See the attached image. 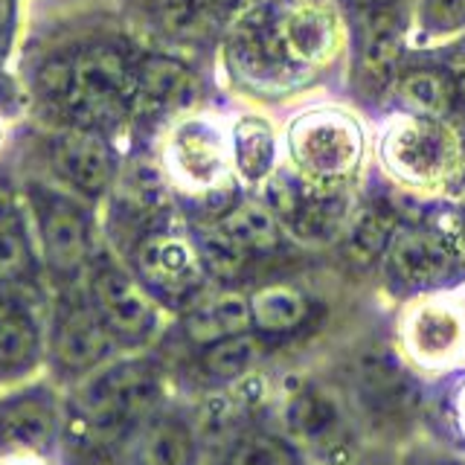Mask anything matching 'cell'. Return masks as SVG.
Masks as SVG:
<instances>
[{
	"instance_id": "44dd1931",
	"label": "cell",
	"mask_w": 465,
	"mask_h": 465,
	"mask_svg": "<svg viewBox=\"0 0 465 465\" xmlns=\"http://www.w3.org/2000/svg\"><path fill=\"white\" fill-rule=\"evenodd\" d=\"M215 227L251 262L262 256H273L282 244L280 218L273 215L268 203H253V201L236 203V207H230L218 218Z\"/></svg>"
},
{
	"instance_id": "8fae6325",
	"label": "cell",
	"mask_w": 465,
	"mask_h": 465,
	"mask_svg": "<svg viewBox=\"0 0 465 465\" xmlns=\"http://www.w3.org/2000/svg\"><path fill=\"white\" fill-rule=\"evenodd\" d=\"M401 346L416 367L440 372L465 358V309L450 300H421L401 320Z\"/></svg>"
},
{
	"instance_id": "8992f818",
	"label": "cell",
	"mask_w": 465,
	"mask_h": 465,
	"mask_svg": "<svg viewBox=\"0 0 465 465\" xmlns=\"http://www.w3.org/2000/svg\"><path fill=\"white\" fill-rule=\"evenodd\" d=\"M460 145L454 134L430 116H401L381 140V160L396 178L413 186H436L454 174Z\"/></svg>"
},
{
	"instance_id": "5bb4252c",
	"label": "cell",
	"mask_w": 465,
	"mask_h": 465,
	"mask_svg": "<svg viewBox=\"0 0 465 465\" xmlns=\"http://www.w3.org/2000/svg\"><path fill=\"white\" fill-rule=\"evenodd\" d=\"M169 172L193 189H213L227 178V145L207 120H186L166 143Z\"/></svg>"
},
{
	"instance_id": "e0dca14e",
	"label": "cell",
	"mask_w": 465,
	"mask_h": 465,
	"mask_svg": "<svg viewBox=\"0 0 465 465\" xmlns=\"http://www.w3.org/2000/svg\"><path fill=\"white\" fill-rule=\"evenodd\" d=\"M198 99V79L186 64L166 55H152L137 67L134 108L145 116H169Z\"/></svg>"
},
{
	"instance_id": "3957f363",
	"label": "cell",
	"mask_w": 465,
	"mask_h": 465,
	"mask_svg": "<svg viewBox=\"0 0 465 465\" xmlns=\"http://www.w3.org/2000/svg\"><path fill=\"white\" fill-rule=\"evenodd\" d=\"M288 149L305 181L338 183L358 169L363 134L352 114L341 108H314L291 123Z\"/></svg>"
},
{
	"instance_id": "277c9868",
	"label": "cell",
	"mask_w": 465,
	"mask_h": 465,
	"mask_svg": "<svg viewBox=\"0 0 465 465\" xmlns=\"http://www.w3.org/2000/svg\"><path fill=\"white\" fill-rule=\"evenodd\" d=\"M288 440L317 465H352L358 457L355 419L346 401L326 384H309L285 407Z\"/></svg>"
},
{
	"instance_id": "83f0119b",
	"label": "cell",
	"mask_w": 465,
	"mask_h": 465,
	"mask_svg": "<svg viewBox=\"0 0 465 465\" xmlns=\"http://www.w3.org/2000/svg\"><path fill=\"white\" fill-rule=\"evenodd\" d=\"M41 334L24 309L4 302L0 305V375L26 372L38 361Z\"/></svg>"
},
{
	"instance_id": "836d02e7",
	"label": "cell",
	"mask_w": 465,
	"mask_h": 465,
	"mask_svg": "<svg viewBox=\"0 0 465 465\" xmlns=\"http://www.w3.org/2000/svg\"><path fill=\"white\" fill-rule=\"evenodd\" d=\"M120 440H114L108 433H99L79 421L67 442V457L73 465H125L120 454Z\"/></svg>"
},
{
	"instance_id": "bcb514c9",
	"label": "cell",
	"mask_w": 465,
	"mask_h": 465,
	"mask_svg": "<svg viewBox=\"0 0 465 465\" xmlns=\"http://www.w3.org/2000/svg\"><path fill=\"white\" fill-rule=\"evenodd\" d=\"M222 4H239V0H222Z\"/></svg>"
},
{
	"instance_id": "d6986e66",
	"label": "cell",
	"mask_w": 465,
	"mask_h": 465,
	"mask_svg": "<svg viewBox=\"0 0 465 465\" xmlns=\"http://www.w3.org/2000/svg\"><path fill=\"white\" fill-rule=\"evenodd\" d=\"M58 425L50 392H18L0 401V448L41 450L53 442Z\"/></svg>"
},
{
	"instance_id": "60d3db41",
	"label": "cell",
	"mask_w": 465,
	"mask_h": 465,
	"mask_svg": "<svg viewBox=\"0 0 465 465\" xmlns=\"http://www.w3.org/2000/svg\"><path fill=\"white\" fill-rule=\"evenodd\" d=\"M460 244H462V251H465V213L460 218Z\"/></svg>"
},
{
	"instance_id": "d4e9b609",
	"label": "cell",
	"mask_w": 465,
	"mask_h": 465,
	"mask_svg": "<svg viewBox=\"0 0 465 465\" xmlns=\"http://www.w3.org/2000/svg\"><path fill=\"white\" fill-rule=\"evenodd\" d=\"M262 352H265V346L251 331L232 334V338L201 346L198 370L213 384H236L256 367Z\"/></svg>"
},
{
	"instance_id": "ffe728a7",
	"label": "cell",
	"mask_w": 465,
	"mask_h": 465,
	"mask_svg": "<svg viewBox=\"0 0 465 465\" xmlns=\"http://www.w3.org/2000/svg\"><path fill=\"white\" fill-rule=\"evenodd\" d=\"M253 329L251 297H242L236 291H222V294L195 300L193 309L183 317L186 338L198 346H210L215 341L244 334Z\"/></svg>"
},
{
	"instance_id": "52a82bcc",
	"label": "cell",
	"mask_w": 465,
	"mask_h": 465,
	"mask_svg": "<svg viewBox=\"0 0 465 465\" xmlns=\"http://www.w3.org/2000/svg\"><path fill=\"white\" fill-rule=\"evenodd\" d=\"M134 271L152 297L183 305L198 297L207 280V265L193 242L178 232H145L134 247Z\"/></svg>"
},
{
	"instance_id": "9c48e42d",
	"label": "cell",
	"mask_w": 465,
	"mask_h": 465,
	"mask_svg": "<svg viewBox=\"0 0 465 465\" xmlns=\"http://www.w3.org/2000/svg\"><path fill=\"white\" fill-rule=\"evenodd\" d=\"M355 392L363 413L384 428L407 425L421 407L419 381L390 349H370L358 358Z\"/></svg>"
},
{
	"instance_id": "ac0fdd59",
	"label": "cell",
	"mask_w": 465,
	"mask_h": 465,
	"mask_svg": "<svg viewBox=\"0 0 465 465\" xmlns=\"http://www.w3.org/2000/svg\"><path fill=\"white\" fill-rule=\"evenodd\" d=\"M282 41L302 67L329 64L341 50V29L334 15L320 4H297L280 15Z\"/></svg>"
},
{
	"instance_id": "9a60e30c",
	"label": "cell",
	"mask_w": 465,
	"mask_h": 465,
	"mask_svg": "<svg viewBox=\"0 0 465 465\" xmlns=\"http://www.w3.org/2000/svg\"><path fill=\"white\" fill-rule=\"evenodd\" d=\"M55 174L87 198H99L114 183V154L99 131L73 125L50 145Z\"/></svg>"
},
{
	"instance_id": "e575fe53",
	"label": "cell",
	"mask_w": 465,
	"mask_h": 465,
	"mask_svg": "<svg viewBox=\"0 0 465 465\" xmlns=\"http://www.w3.org/2000/svg\"><path fill=\"white\" fill-rule=\"evenodd\" d=\"M421 24L430 33H454L465 26V0H421Z\"/></svg>"
},
{
	"instance_id": "7a4b0ae2",
	"label": "cell",
	"mask_w": 465,
	"mask_h": 465,
	"mask_svg": "<svg viewBox=\"0 0 465 465\" xmlns=\"http://www.w3.org/2000/svg\"><path fill=\"white\" fill-rule=\"evenodd\" d=\"M163 387L149 361H120L99 370L79 390V421L114 440L152 419Z\"/></svg>"
},
{
	"instance_id": "4fadbf2b",
	"label": "cell",
	"mask_w": 465,
	"mask_h": 465,
	"mask_svg": "<svg viewBox=\"0 0 465 465\" xmlns=\"http://www.w3.org/2000/svg\"><path fill=\"white\" fill-rule=\"evenodd\" d=\"M33 201L47 265L55 273H76L91 256V222H87L84 210L55 193H44V189H38Z\"/></svg>"
},
{
	"instance_id": "4dcf8cb0",
	"label": "cell",
	"mask_w": 465,
	"mask_h": 465,
	"mask_svg": "<svg viewBox=\"0 0 465 465\" xmlns=\"http://www.w3.org/2000/svg\"><path fill=\"white\" fill-rule=\"evenodd\" d=\"M29 268H33V251L21 227V213L15 207V198L0 189V282L21 280Z\"/></svg>"
},
{
	"instance_id": "ab89813d",
	"label": "cell",
	"mask_w": 465,
	"mask_h": 465,
	"mask_svg": "<svg viewBox=\"0 0 465 465\" xmlns=\"http://www.w3.org/2000/svg\"><path fill=\"white\" fill-rule=\"evenodd\" d=\"M457 94H460V99L465 102V73H460V79H457Z\"/></svg>"
},
{
	"instance_id": "ba28073f",
	"label": "cell",
	"mask_w": 465,
	"mask_h": 465,
	"mask_svg": "<svg viewBox=\"0 0 465 465\" xmlns=\"http://www.w3.org/2000/svg\"><path fill=\"white\" fill-rule=\"evenodd\" d=\"M227 55L236 76L247 84L282 91L288 87L285 82L294 79L297 62L282 41L280 15L273 12V6H259L244 15L230 35Z\"/></svg>"
},
{
	"instance_id": "6da1fadb",
	"label": "cell",
	"mask_w": 465,
	"mask_h": 465,
	"mask_svg": "<svg viewBox=\"0 0 465 465\" xmlns=\"http://www.w3.org/2000/svg\"><path fill=\"white\" fill-rule=\"evenodd\" d=\"M137 70L114 47H91L44 70V91L79 128L108 131L134 108Z\"/></svg>"
},
{
	"instance_id": "b9f144b4",
	"label": "cell",
	"mask_w": 465,
	"mask_h": 465,
	"mask_svg": "<svg viewBox=\"0 0 465 465\" xmlns=\"http://www.w3.org/2000/svg\"><path fill=\"white\" fill-rule=\"evenodd\" d=\"M6 465H38V462H29V460H12V462H6Z\"/></svg>"
},
{
	"instance_id": "f6af8a7d",
	"label": "cell",
	"mask_w": 465,
	"mask_h": 465,
	"mask_svg": "<svg viewBox=\"0 0 465 465\" xmlns=\"http://www.w3.org/2000/svg\"><path fill=\"white\" fill-rule=\"evenodd\" d=\"M297 4H320V0H297Z\"/></svg>"
},
{
	"instance_id": "d590c367",
	"label": "cell",
	"mask_w": 465,
	"mask_h": 465,
	"mask_svg": "<svg viewBox=\"0 0 465 465\" xmlns=\"http://www.w3.org/2000/svg\"><path fill=\"white\" fill-rule=\"evenodd\" d=\"M15 29V0H0V55L9 50Z\"/></svg>"
},
{
	"instance_id": "7c38bea8",
	"label": "cell",
	"mask_w": 465,
	"mask_h": 465,
	"mask_svg": "<svg viewBox=\"0 0 465 465\" xmlns=\"http://www.w3.org/2000/svg\"><path fill=\"white\" fill-rule=\"evenodd\" d=\"M91 302L108 326L111 338L120 343H145L157 329V309L140 280L116 265L96 268L91 280Z\"/></svg>"
},
{
	"instance_id": "4316f807",
	"label": "cell",
	"mask_w": 465,
	"mask_h": 465,
	"mask_svg": "<svg viewBox=\"0 0 465 465\" xmlns=\"http://www.w3.org/2000/svg\"><path fill=\"white\" fill-rule=\"evenodd\" d=\"M399 96L404 105H411L419 116L442 120L460 102L457 79H450L445 70L436 67H416L407 70L399 82Z\"/></svg>"
},
{
	"instance_id": "603a6c76",
	"label": "cell",
	"mask_w": 465,
	"mask_h": 465,
	"mask_svg": "<svg viewBox=\"0 0 465 465\" xmlns=\"http://www.w3.org/2000/svg\"><path fill=\"white\" fill-rule=\"evenodd\" d=\"M251 314L253 329L271 338L297 331L309 320V297L297 285L288 282H271L253 291L251 297Z\"/></svg>"
},
{
	"instance_id": "484cf974",
	"label": "cell",
	"mask_w": 465,
	"mask_h": 465,
	"mask_svg": "<svg viewBox=\"0 0 465 465\" xmlns=\"http://www.w3.org/2000/svg\"><path fill=\"white\" fill-rule=\"evenodd\" d=\"M399 64V41L392 35L390 24H372L367 44H363L358 70H355V91L363 99H375L387 91V84L392 82V73Z\"/></svg>"
},
{
	"instance_id": "8d00e7d4",
	"label": "cell",
	"mask_w": 465,
	"mask_h": 465,
	"mask_svg": "<svg viewBox=\"0 0 465 465\" xmlns=\"http://www.w3.org/2000/svg\"><path fill=\"white\" fill-rule=\"evenodd\" d=\"M454 421H457V428H460V436L465 440V384L457 392V401H454Z\"/></svg>"
},
{
	"instance_id": "f35d334b",
	"label": "cell",
	"mask_w": 465,
	"mask_h": 465,
	"mask_svg": "<svg viewBox=\"0 0 465 465\" xmlns=\"http://www.w3.org/2000/svg\"><path fill=\"white\" fill-rule=\"evenodd\" d=\"M12 96V87H9V82H6V76L4 73H0V105H4V102Z\"/></svg>"
},
{
	"instance_id": "f1b7e54d",
	"label": "cell",
	"mask_w": 465,
	"mask_h": 465,
	"mask_svg": "<svg viewBox=\"0 0 465 465\" xmlns=\"http://www.w3.org/2000/svg\"><path fill=\"white\" fill-rule=\"evenodd\" d=\"M273 131L259 116H244L232 128V160H236V172L247 183H262L268 178L273 166Z\"/></svg>"
},
{
	"instance_id": "30bf717a",
	"label": "cell",
	"mask_w": 465,
	"mask_h": 465,
	"mask_svg": "<svg viewBox=\"0 0 465 465\" xmlns=\"http://www.w3.org/2000/svg\"><path fill=\"white\" fill-rule=\"evenodd\" d=\"M265 198L280 224L300 242L323 244L343 227L346 207L341 195H326L288 169L273 172L265 183Z\"/></svg>"
},
{
	"instance_id": "d6a6232c",
	"label": "cell",
	"mask_w": 465,
	"mask_h": 465,
	"mask_svg": "<svg viewBox=\"0 0 465 465\" xmlns=\"http://www.w3.org/2000/svg\"><path fill=\"white\" fill-rule=\"evenodd\" d=\"M215 0H154V15L166 33L178 38H193L207 26Z\"/></svg>"
},
{
	"instance_id": "2e32d148",
	"label": "cell",
	"mask_w": 465,
	"mask_h": 465,
	"mask_svg": "<svg viewBox=\"0 0 465 465\" xmlns=\"http://www.w3.org/2000/svg\"><path fill=\"white\" fill-rule=\"evenodd\" d=\"M111 331L102 323L94 302L73 300L55 314L53 326V358L67 372L96 370L111 352Z\"/></svg>"
},
{
	"instance_id": "7402d4cb",
	"label": "cell",
	"mask_w": 465,
	"mask_h": 465,
	"mask_svg": "<svg viewBox=\"0 0 465 465\" xmlns=\"http://www.w3.org/2000/svg\"><path fill=\"white\" fill-rule=\"evenodd\" d=\"M195 430L178 416L152 419L134 445V465H195Z\"/></svg>"
},
{
	"instance_id": "1f68e13d",
	"label": "cell",
	"mask_w": 465,
	"mask_h": 465,
	"mask_svg": "<svg viewBox=\"0 0 465 465\" xmlns=\"http://www.w3.org/2000/svg\"><path fill=\"white\" fill-rule=\"evenodd\" d=\"M198 253L203 259V265H207V273L218 276L222 282L239 280V276L247 271V265H251V259H247L215 224H210L207 230H201Z\"/></svg>"
},
{
	"instance_id": "5b68a950",
	"label": "cell",
	"mask_w": 465,
	"mask_h": 465,
	"mask_svg": "<svg viewBox=\"0 0 465 465\" xmlns=\"http://www.w3.org/2000/svg\"><path fill=\"white\" fill-rule=\"evenodd\" d=\"M387 285L396 294H428L465 280V251L433 227L407 224L387 247Z\"/></svg>"
},
{
	"instance_id": "ee69618b",
	"label": "cell",
	"mask_w": 465,
	"mask_h": 465,
	"mask_svg": "<svg viewBox=\"0 0 465 465\" xmlns=\"http://www.w3.org/2000/svg\"><path fill=\"white\" fill-rule=\"evenodd\" d=\"M0 149H4V125H0Z\"/></svg>"
},
{
	"instance_id": "7bdbcfd3",
	"label": "cell",
	"mask_w": 465,
	"mask_h": 465,
	"mask_svg": "<svg viewBox=\"0 0 465 465\" xmlns=\"http://www.w3.org/2000/svg\"><path fill=\"white\" fill-rule=\"evenodd\" d=\"M430 465H462V462H430Z\"/></svg>"
},
{
	"instance_id": "cb8c5ba5",
	"label": "cell",
	"mask_w": 465,
	"mask_h": 465,
	"mask_svg": "<svg viewBox=\"0 0 465 465\" xmlns=\"http://www.w3.org/2000/svg\"><path fill=\"white\" fill-rule=\"evenodd\" d=\"M392 224H396V215L384 203H367V207H361L352 215V222L346 224L343 253L349 259V265L372 268L387 253V247L392 242V232H396Z\"/></svg>"
},
{
	"instance_id": "f546056e",
	"label": "cell",
	"mask_w": 465,
	"mask_h": 465,
	"mask_svg": "<svg viewBox=\"0 0 465 465\" xmlns=\"http://www.w3.org/2000/svg\"><path fill=\"white\" fill-rule=\"evenodd\" d=\"M213 465H300L297 445L265 430H244L218 450Z\"/></svg>"
},
{
	"instance_id": "74e56055",
	"label": "cell",
	"mask_w": 465,
	"mask_h": 465,
	"mask_svg": "<svg viewBox=\"0 0 465 465\" xmlns=\"http://www.w3.org/2000/svg\"><path fill=\"white\" fill-rule=\"evenodd\" d=\"M352 4L363 6V9H384L390 0H352Z\"/></svg>"
}]
</instances>
